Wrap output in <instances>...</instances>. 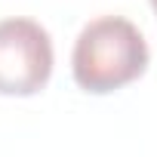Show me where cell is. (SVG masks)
<instances>
[{"label": "cell", "instance_id": "2", "mask_svg": "<svg viewBox=\"0 0 157 157\" xmlns=\"http://www.w3.org/2000/svg\"><path fill=\"white\" fill-rule=\"evenodd\" d=\"M52 77V40L34 19L0 22V96H34Z\"/></svg>", "mask_w": 157, "mask_h": 157}, {"label": "cell", "instance_id": "3", "mask_svg": "<svg viewBox=\"0 0 157 157\" xmlns=\"http://www.w3.org/2000/svg\"><path fill=\"white\" fill-rule=\"evenodd\" d=\"M151 6H154V13H157V0H151Z\"/></svg>", "mask_w": 157, "mask_h": 157}, {"label": "cell", "instance_id": "1", "mask_svg": "<svg viewBox=\"0 0 157 157\" xmlns=\"http://www.w3.org/2000/svg\"><path fill=\"white\" fill-rule=\"evenodd\" d=\"M148 43L142 31L123 16H99L74 40L71 74L80 90L93 96L114 93L145 74Z\"/></svg>", "mask_w": 157, "mask_h": 157}]
</instances>
